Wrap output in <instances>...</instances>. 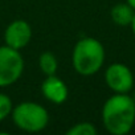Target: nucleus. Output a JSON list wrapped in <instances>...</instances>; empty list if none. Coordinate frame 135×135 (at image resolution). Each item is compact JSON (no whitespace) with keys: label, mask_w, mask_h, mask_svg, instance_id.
<instances>
[{"label":"nucleus","mask_w":135,"mask_h":135,"mask_svg":"<svg viewBox=\"0 0 135 135\" xmlns=\"http://www.w3.org/2000/svg\"><path fill=\"white\" fill-rule=\"evenodd\" d=\"M135 11L127 3H118L110 11V17L114 24L119 27H127L131 24Z\"/></svg>","instance_id":"6e6552de"},{"label":"nucleus","mask_w":135,"mask_h":135,"mask_svg":"<svg viewBox=\"0 0 135 135\" xmlns=\"http://www.w3.org/2000/svg\"><path fill=\"white\" fill-rule=\"evenodd\" d=\"M24 72V58L20 50L8 45L0 46V89L16 84Z\"/></svg>","instance_id":"20e7f679"},{"label":"nucleus","mask_w":135,"mask_h":135,"mask_svg":"<svg viewBox=\"0 0 135 135\" xmlns=\"http://www.w3.org/2000/svg\"><path fill=\"white\" fill-rule=\"evenodd\" d=\"M12 110H13V102L11 97L4 93H0V122L11 117Z\"/></svg>","instance_id":"9b49d317"},{"label":"nucleus","mask_w":135,"mask_h":135,"mask_svg":"<svg viewBox=\"0 0 135 135\" xmlns=\"http://www.w3.org/2000/svg\"><path fill=\"white\" fill-rule=\"evenodd\" d=\"M32 40V27L27 20L16 19L11 21L4 31V44L16 49H24Z\"/></svg>","instance_id":"423d86ee"},{"label":"nucleus","mask_w":135,"mask_h":135,"mask_svg":"<svg viewBox=\"0 0 135 135\" xmlns=\"http://www.w3.org/2000/svg\"><path fill=\"white\" fill-rule=\"evenodd\" d=\"M38 69L40 72L46 77V76H53L57 73V69H58V61H57V57L49 52V50H45L42 52L40 56H38Z\"/></svg>","instance_id":"1a4fd4ad"},{"label":"nucleus","mask_w":135,"mask_h":135,"mask_svg":"<svg viewBox=\"0 0 135 135\" xmlns=\"http://www.w3.org/2000/svg\"><path fill=\"white\" fill-rule=\"evenodd\" d=\"M130 27H131V31H132V33H134V36H135V15H134V17H132V21H131Z\"/></svg>","instance_id":"f8f14e48"},{"label":"nucleus","mask_w":135,"mask_h":135,"mask_svg":"<svg viewBox=\"0 0 135 135\" xmlns=\"http://www.w3.org/2000/svg\"><path fill=\"white\" fill-rule=\"evenodd\" d=\"M106 50L103 44L95 37L80 38L72 52V65L77 74L90 77L97 74L105 64Z\"/></svg>","instance_id":"f03ea898"},{"label":"nucleus","mask_w":135,"mask_h":135,"mask_svg":"<svg viewBox=\"0 0 135 135\" xmlns=\"http://www.w3.org/2000/svg\"><path fill=\"white\" fill-rule=\"evenodd\" d=\"M40 89H41L42 97L54 105H62L64 102H66L68 97H69L68 85L65 84L64 80H61L56 74L46 76Z\"/></svg>","instance_id":"0eeeda50"},{"label":"nucleus","mask_w":135,"mask_h":135,"mask_svg":"<svg viewBox=\"0 0 135 135\" xmlns=\"http://www.w3.org/2000/svg\"><path fill=\"white\" fill-rule=\"evenodd\" d=\"M13 124L24 132H40L49 124V113L38 102L24 101L13 106L11 113Z\"/></svg>","instance_id":"7ed1b4c3"},{"label":"nucleus","mask_w":135,"mask_h":135,"mask_svg":"<svg viewBox=\"0 0 135 135\" xmlns=\"http://www.w3.org/2000/svg\"><path fill=\"white\" fill-rule=\"evenodd\" d=\"M105 82L113 93H130L134 88V74L127 65L114 62L106 68Z\"/></svg>","instance_id":"39448f33"},{"label":"nucleus","mask_w":135,"mask_h":135,"mask_svg":"<svg viewBox=\"0 0 135 135\" xmlns=\"http://www.w3.org/2000/svg\"><path fill=\"white\" fill-rule=\"evenodd\" d=\"M126 3H127V4L135 11V0H126Z\"/></svg>","instance_id":"ddd939ff"},{"label":"nucleus","mask_w":135,"mask_h":135,"mask_svg":"<svg viewBox=\"0 0 135 135\" xmlns=\"http://www.w3.org/2000/svg\"><path fill=\"white\" fill-rule=\"evenodd\" d=\"M98 128L91 122H78L66 130V135H97Z\"/></svg>","instance_id":"9d476101"},{"label":"nucleus","mask_w":135,"mask_h":135,"mask_svg":"<svg viewBox=\"0 0 135 135\" xmlns=\"http://www.w3.org/2000/svg\"><path fill=\"white\" fill-rule=\"evenodd\" d=\"M101 119L109 134H128L135 124V99L128 93H114L105 101Z\"/></svg>","instance_id":"f257e3e1"}]
</instances>
